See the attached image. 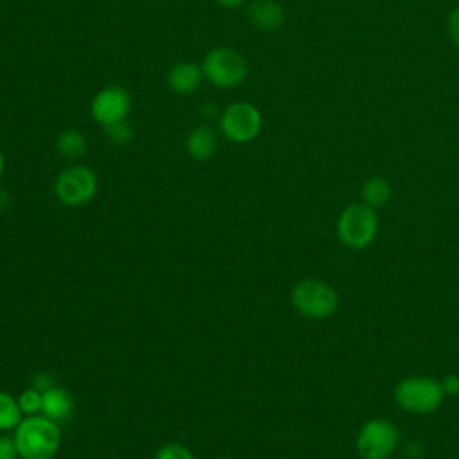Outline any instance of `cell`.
<instances>
[{
	"label": "cell",
	"instance_id": "52a82bcc",
	"mask_svg": "<svg viewBox=\"0 0 459 459\" xmlns=\"http://www.w3.org/2000/svg\"><path fill=\"white\" fill-rule=\"evenodd\" d=\"M97 188V176L86 165L65 167L54 181V194L57 201L70 208L88 204L95 197Z\"/></svg>",
	"mask_w": 459,
	"mask_h": 459
},
{
	"label": "cell",
	"instance_id": "4fadbf2b",
	"mask_svg": "<svg viewBox=\"0 0 459 459\" xmlns=\"http://www.w3.org/2000/svg\"><path fill=\"white\" fill-rule=\"evenodd\" d=\"M217 151V134L208 126L192 129L186 136V152L195 161L210 160Z\"/></svg>",
	"mask_w": 459,
	"mask_h": 459
},
{
	"label": "cell",
	"instance_id": "e0dca14e",
	"mask_svg": "<svg viewBox=\"0 0 459 459\" xmlns=\"http://www.w3.org/2000/svg\"><path fill=\"white\" fill-rule=\"evenodd\" d=\"M18 405L22 409L23 416H36L41 414V407H43V393H39L34 387H29L25 391L20 393L18 396Z\"/></svg>",
	"mask_w": 459,
	"mask_h": 459
},
{
	"label": "cell",
	"instance_id": "9a60e30c",
	"mask_svg": "<svg viewBox=\"0 0 459 459\" xmlns=\"http://www.w3.org/2000/svg\"><path fill=\"white\" fill-rule=\"evenodd\" d=\"M56 149L63 158L68 160H75L86 154V138L82 133H79L77 129H65L59 133L57 140H56Z\"/></svg>",
	"mask_w": 459,
	"mask_h": 459
},
{
	"label": "cell",
	"instance_id": "7c38bea8",
	"mask_svg": "<svg viewBox=\"0 0 459 459\" xmlns=\"http://www.w3.org/2000/svg\"><path fill=\"white\" fill-rule=\"evenodd\" d=\"M74 407H75L74 396L65 387L54 385L43 393L41 414L50 418L56 423H63V421L70 420V416L74 414Z\"/></svg>",
	"mask_w": 459,
	"mask_h": 459
},
{
	"label": "cell",
	"instance_id": "5bb4252c",
	"mask_svg": "<svg viewBox=\"0 0 459 459\" xmlns=\"http://www.w3.org/2000/svg\"><path fill=\"white\" fill-rule=\"evenodd\" d=\"M393 195V188H391V183L382 178V176H373V178H368L362 186H360V197H362V203L368 204L369 208L377 210V208H382L384 204L389 203Z\"/></svg>",
	"mask_w": 459,
	"mask_h": 459
},
{
	"label": "cell",
	"instance_id": "8992f818",
	"mask_svg": "<svg viewBox=\"0 0 459 459\" xmlns=\"http://www.w3.org/2000/svg\"><path fill=\"white\" fill-rule=\"evenodd\" d=\"M400 443V432L391 420L371 418L357 432L355 446L362 459H387Z\"/></svg>",
	"mask_w": 459,
	"mask_h": 459
},
{
	"label": "cell",
	"instance_id": "8fae6325",
	"mask_svg": "<svg viewBox=\"0 0 459 459\" xmlns=\"http://www.w3.org/2000/svg\"><path fill=\"white\" fill-rule=\"evenodd\" d=\"M203 77H204V74H203L201 65L183 61V63H176L169 70L167 84L174 93L188 95V93H194L201 86Z\"/></svg>",
	"mask_w": 459,
	"mask_h": 459
},
{
	"label": "cell",
	"instance_id": "6da1fadb",
	"mask_svg": "<svg viewBox=\"0 0 459 459\" xmlns=\"http://www.w3.org/2000/svg\"><path fill=\"white\" fill-rule=\"evenodd\" d=\"M13 436L22 459H54L61 446L59 423L43 414L25 416Z\"/></svg>",
	"mask_w": 459,
	"mask_h": 459
},
{
	"label": "cell",
	"instance_id": "ba28073f",
	"mask_svg": "<svg viewBox=\"0 0 459 459\" xmlns=\"http://www.w3.org/2000/svg\"><path fill=\"white\" fill-rule=\"evenodd\" d=\"M264 126L260 109L251 102H233L230 104L219 118V127L222 134L233 143H247L255 140Z\"/></svg>",
	"mask_w": 459,
	"mask_h": 459
},
{
	"label": "cell",
	"instance_id": "d4e9b609",
	"mask_svg": "<svg viewBox=\"0 0 459 459\" xmlns=\"http://www.w3.org/2000/svg\"><path fill=\"white\" fill-rule=\"evenodd\" d=\"M7 204H9V194L4 188H0V210L7 208Z\"/></svg>",
	"mask_w": 459,
	"mask_h": 459
},
{
	"label": "cell",
	"instance_id": "ffe728a7",
	"mask_svg": "<svg viewBox=\"0 0 459 459\" xmlns=\"http://www.w3.org/2000/svg\"><path fill=\"white\" fill-rule=\"evenodd\" d=\"M446 34L452 41V45L459 50V5L450 9L446 16Z\"/></svg>",
	"mask_w": 459,
	"mask_h": 459
},
{
	"label": "cell",
	"instance_id": "277c9868",
	"mask_svg": "<svg viewBox=\"0 0 459 459\" xmlns=\"http://www.w3.org/2000/svg\"><path fill=\"white\" fill-rule=\"evenodd\" d=\"M290 301L301 316L310 319H326L337 310L339 296L326 281L303 278L292 287Z\"/></svg>",
	"mask_w": 459,
	"mask_h": 459
},
{
	"label": "cell",
	"instance_id": "d6986e66",
	"mask_svg": "<svg viewBox=\"0 0 459 459\" xmlns=\"http://www.w3.org/2000/svg\"><path fill=\"white\" fill-rule=\"evenodd\" d=\"M154 459H195V455L181 443H167L156 450Z\"/></svg>",
	"mask_w": 459,
	"mask_h": 459
},
{
	"label": "cell",
	"instance_id": "7a4b0ae2",
	"mask_svg": "<svg viewBox=\"0 0 459 459\" xmlns=\"http://www.w3.org/2000/svg\"><path fill=\"white\" fill-rule=\"evenodd\" d=\"M394 400L407 412L429 414L443 403L445 391L439 380L425 375H412L396 384Z\"/></svg>",
	"mask_w": 459,
	"mask_h": 459
},
{
	"label": "cell",
	"instance_id": "3957f363",
	"mask_svg": "<svg viewBox=\"0 0 459 459\" xmlns=\"http://www.w3.org/2000/svg\"><path fill=\"white\" fill-rule=\"evenodd\" d=\"M378 231V217L373 208L360 203L348 204L337 219V237L350 249L368 247Z\"/></svg>",
	"mask_w": 459,
	"mask_h": 459
},
{
	"label": "cell",
	"instance_id": "cb8c5ba5",
	"mask_svg": "<svg viewBox=\"0 0 459 459\" xmlns=\"http://www.w3.org/2000/svg\"><path fill=\"white\" fill-rule=\"evenodd\" d=\"M217 2L228 9H235V7H240L246 4V0H217Z\"/></svg>",
	"mask_w": 459,
	"mask_h": 459
},
{
	"label": "cell",
	"instance_id": "7402d4cb",
	"mask_svg": "<svg viewBox=\"0 0 459 459\" xmlns=\"http://www.w3.org/2000/svg\"><path fill=\"white\" fill-rule=\"evenodd\" d=\"M54 375H50L48 371H38L36 375H32V380H30V387L38 389L39 393H45L47 389L54 387Z\"/></svg>",
	"mask_w": 459,
	"mask_h": 459
},
{
	"label": "cell",
	"instance_id": "5b68a950",
	"mask_svg": "<svg viewBox=\"0 0 459 459\" xmlns=\"http://www.w3.org/2000/svg\"><path fill=\"white\" fill-rule=\"evenodd\" d=\"M203 74L215 88L231 90L244 82L247 75V61L235 48L219 47L210 50L203 59Z\"/></svg>",
	"mask_w": 459,
	"mask_h": 459
},
{
	"label": "cell",
	"instance_id": "484cf974",
	"mask_svg": "<svg viewBox=\"0 0 459 459\" xmlns=\"http://www.w3.org/2000/svg\"><path fill=\"white\" fill-rule=\"evenodd\" d=\"M4 167H5V158H4V152H2V149H0V178H2V174H4Z\"/></svg>",
	"mask_w": 459,
	"mask_h": 459
},
{
	"label": "cell",
	"instance_id": "44dd1931",
	"mask_svg": "<svg viewBox=\"0 0 459 459\" xmlns=\"http://www.w3.org/2000/svg\"><path fill=\"white\" fill-rule=\"evenodd\" d=\"M18 446L14 441V436H9L5 432L0 434V459H18Z\"/></svg>",
	"mask_w": 459,
	"mask_h": 459
},
{
	"label": "cell",
	"instance_id": "30bf717a",
	"mask_svg": "<svg viewBox=\"0 0 459 459\" xmlns=\"http://www.w3.org/2000/svg\"><path fill=\"white\" fill-rule=\"evenodd\" d=\"M247 20L260 30H278L285 23V11L276 0H251L247 5Z\"/></svg>",
	"mask_w": 459,
	"mask_h": 459
},
{
	"label": "cell",
	"instance_id": "603a6c76",
	"mask_svg": "<svg viewBox=\"0 0 459 459\" xmlns=\"http://www.w3.org/2000/svg\"><path fill=\"white\" fill-rule=\"evenodd\" d=\"M441 387L445 391V396H455L459 394V375H446L441 380Z\"/></svg>",
	"mask_w": 459,
	"mask_h": 459
},
{
	"label": "cell",
	"instance_id": "9c48e42d",
	"mask_svg": "<svg viewBox=\"0 0 459 459\" xmlns=\"http://www.w3.org/2000/svg\"><path fill=\"white\" fill-rule=\"evenodd\" d=\"M129 111H131V95L126 88L118 84H109L99 90L90 106L91 118L102 127L126 120Z\"/></svg>",
	"mask_w": 459,
	"mask_h": 459
},
{
	"label": "cell",
	"instance_id": "ac0fdd59",
	"mask_svg": "<svg viewBox=\"0 0 459 459\" xmlns=\"http://www.w3.org/2000/svg\"><path fill=\"white\" fill-rule=\"evenodd\" d=\"M104 129H106L108 138H109L115 145H127V143L134 138V129H133V126L127 122V118H126V120H120V122H115V124H111V126H108V127H104Z\"/></svg>",
	"mask_w": 459,
	"mask_h": 459
},
{
	"label": "cell",
	"instance_id": "2e32d148",
	"mask_svg": "<svg viewBox=\"0 0 459 459\" xmlns=\"http://www.w3.org/2000/svg\"><path fill=\"white\" fill-rule=\"evenodd\" d=\"M22 416L23 414L18 405V398L5 391H0V432L14 430L23 420Z\"/></svg>",
	"mask_w": 459,
	"mask_h": 459
}]
</instances>
